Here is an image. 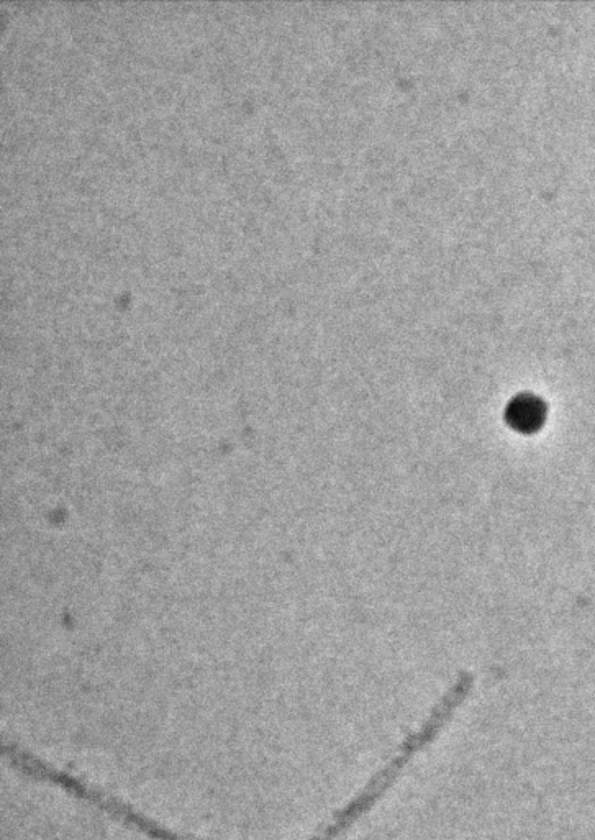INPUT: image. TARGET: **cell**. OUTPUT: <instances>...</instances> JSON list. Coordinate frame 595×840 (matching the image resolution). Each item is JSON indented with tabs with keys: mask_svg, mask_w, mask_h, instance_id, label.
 <instances>
[{
	"mask_svg": "<svg viewBox=\"0 0 595 840\" xmlns=\"http://www.w3.org/2000/svg\"><path fill=\"white\" fill-rule=\"evenodd\" d=\"M505 419L512 429L522 434H533L540 430L546 420V406L541 399L532 394H520L510 402L505 412Z\"/></svg>",
	"mask_w": 595,
	"mask_h": 840,
	"instance_id": "6da1fadb",
	"label": "cell"
}]
</instances>
